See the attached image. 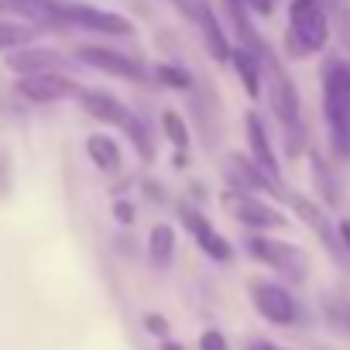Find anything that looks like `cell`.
I'll return each mask as SVG.
<instances>
[{"label":"cell","mask_w":350,"mask_h":350,"mask_svg":"<svg viewBox=\"0 0 350 350\" xmlns=\"http://www.w3.org/2000/svg\"><path fill=\"white\" fill-rule=\"evenodd\" d=\"M4 8H11L14 14L25 18L28 28L35 31H93V35H107V38H127L134 35V21H127L117 11H103L83 0H0Z\"/></svg>","instance_id":"1"},{"label":"cell","mask_w":350,"mask_h":350,"mask_svg":"<svg viewBox=\"0 0 350 350\" xmlns=\"http://www.w3.org/2000/svg\"><path fill=\"white\" fill-rule=\"evenodd\" d=\"M261 83L268 86V103L275 120L285 131V151L288 158H295L306 148V127H302V103H299V90L292 83V76L285 72L282 59L275 52H268L261 59Z\"/></svg>","instance_id":"2"},{"label":"cell","mask_w":350,"mask_h":350,"mask_svg":"<svg viewBox=\"0 0 350 350\" xmlns=\"http://www.w3.org/2000/svg\"><path fill=\"white\" fill-rule=\"evenodd\" d=\"M323 120L336 161H350V62L326 59L323 66Z\"/></svg>","instance_id":"3"},{"label":"cell","mask_w":350,"mask_h":350,"mask_svg":"<svg viewBox=\"0 0 350 350\" xmlns=\"http://www.w3.org/2000/svg\"><path fill=\"white\" fill-rule=\"evenodd\" d=\"M329 42V18L319 8V0H288V28L285 49L292 59H306L323 52Z\"/></svg>","instance_id":"4"},{"label":"cell","mask_w":350,"mask_h":350,"mask_svg":"<svg viewBox=\"0 0 350 350\" xmlns=\"http://www.w3.org/2000/svg\"><path fill=\"white\" fill-rule=\"evenodd\" d=\"M168 4L200 31L206 52H210L217 62H230V49H234V45H230V35H227V28H224V21H220V11H217L213 0H168Z\"/></svg>","instance_id":"5"},{"label":"cell","mask_w":350,"mask_h":350,"mask_svg":"<svg viewBox=\"0 0 350 350\" xmlns=\"http://www.w3.org/2000/svg\"><path fill=\"white\" fill-rule=\"evenodd\" d=\"M247 295H251V306L258 309V316L275 323V326H295L302 319V309H299L295 295L285 285L271 282V278H251Z\"/></svg>","instance_id":"6"},{"label":"cell","mask_w":350,"mask_h":350,"mask_svg":"<svg viewBox=\"0 0 350 350\" xmlns=\"http://www.w3.org/2000/svg\"><path fill=\"white\" fill-rule=\"evenodd\" d=\"M244 244H247V254H251L254 261H261V265H268V268L282 271L288 282H306L309 258H306V251H302V247L285 244V241H275V237H261V234L247 237Z\"/></svg>","instance_id":"7"},{"label":"cell","mask_w":350,"mask_h":350,"mask_svg":"<svg viewBox=\"0 0 350 350\" xmlns=\"http://www.w3.org/2000/svg\"><path fill=\"white\" fill-rule=\"evenodd\" d=\"M220 206L227 210V217H234L237 224H244L251 230H285L288 227L285 213H278L271 203H265L261 196H251V193L224 189L220 193Z\"/></svg>","instance_id":"8"},{"label":"cell","mask_w":350,"mask_h":350,"mask_svg":"<svg viewBox=\"0 0 350 350\" xmlns=\"http://www.w3.org/2000/svg\"><path fill=\"white\" fill-rule=\"evenodd\" d=\"M76 59L96 72H107V76H117V79H127V83H148L151 72L141 59L127 55V52H117V49H103V45H79L76 49Z\"/></svg>","instance_id":"9"},{"label":"cell","mask_w":350,"mask_h":350,"mask_svg":"<svg viewBox=\"0 0 350 350\" xmlns=\"http://www.w3.org/2000/svg\"><path fill=\"white\" fill-rule=\"evenodd\" d=\"M224 179L234 193H251V196H261V193H275V196H285L282 186H275L268 175L241 151H230L224 158Z\"/></svg>","instance_id":"10"},{"label":"cell","mask_w":350,"mask_h":350,"mask_svg":"<svg viewBox=\"0 0 350 350\" xmlns=\"http://www.w3.org/2000/svg\"><path fill=\"white\" fill-rule=\"evenodd\" d=\"M18 96L31 100V103H59V100H76L83 93V86L76 79H69L66 72H42V76H21L18 79Z\"/></svg>","instance_id":"11"},{"label":"cell","mask_w":350,"mask_h":350,"mask_svg":"<svg viewBox=\"0 0 350 350\" xmlns=\"http://www.w3.org/2000/svg\"><path fill=\"white\" fill-rule=\"evenodd\" d=\"M179 217H183V227L193 234V241L200 244V251L203 254H210L213 261H220V265H227L230 258H234V247H230V241L224 237V234H217V227L210 224V217H203L193 203H179Z\"/></svg>","instance_id":"12"},{"label":"cell","mask_w":350,"mask_h":350,"mask_svg":"<svg viewBox=\"0 0 350 350\" xmlns=\"http://www.w3.org/2000/svg\"><path fill=\"white\" fill-rule=\"evenodd\" d=\"M282 200H288V206L295 210V217L319 237V244L336 258V261H347V251H343V244H340V237H336V227H333V220L323 213V206H316L312 200H306V196H295V193H285Z\"/></svg>","instance_id":"13"},{"label":"cell","mask_w":350,"mask_h":350,"mask_svg":"<svg viewBox=\"0 0 350 350\" xmlns=\"http://www.w3.org/2000/svg\"><path fill=\"white\" fill-rule=\"evenodd\" d=\"M244 131H247V144H251V161L268 175L275 186H282V165L275 158V148H271V137L265 131V120L258 117V110H247L244 113ZM285 189V186H282Z\"/></svg>","instance_id":"14"},{"label":"cell","mask_w":350,"mask_h":350,"mask_svg":"<svg viewBox=\"0 0 350 350\" xmlns=\"http://www.w3.org/2000/svg\"><path fill=\"white\" fill-rule=\"evenodd\" d=\"M8 66L18 76H42V72H62L69 66V59L55 49H45V45H25V49H14L8 55Z\"/></svg>","instance_id":"15"},{"label":"cell","mask_w":350,"mask_h":350,"mask_svg":"<svg viewBox=\"0 0 350 350\" xmlns=\"http://www.w3.org/2000/svg\"><path fill=\"white\" fill-rule=\"evenodd\" d=\"M79 107L93 117V120H100V124H107V127H120L124 131V124L131 120V107H124L113 93H107V90H83L79 96Z\"/></svg>","instance_id":"16"},{"label":"cell","mask_w":350,"mask_h":350,"mask_svg":"<svg viewBox=\"0 0 350 350\" xmlns=\"http://www.w3.org/2000/svg\"><path fill=\"white\" fill-rule=\"evenodd\" d=\"M86 154L107 175H117L124 168V154H120V148H117V141L110 134H90L86 137Z\"/></svg>","instance_id":"17"},{"label":"cell","mask_w":350,"mask_h":350,"mask_svg":"<svg viewBox=\"0 0 350 350\" xmlns=\"http://www.w3.org/2000/svg\"><path fill=\"white\" fill-rule=\"evenodd\" d=\"M230 66H234V72H237L244 93H247L251 100H258V96H261V62H258L251 52H244L241 45H234V49H230Z\"/></svg>","instance_id":"18"},{"label":"cell","mask_w":350,"mask_h":350,"mask_svg":"<svg viewBox=\"0 0 350 350\" xmlns=\"http://www.w3.org/2000/svg\"><path fill=\"white\" fill-rule=\"evenodd\" d=\"M172 258H175V230L168 224H154L148 234V261H151V268L165 271L172 265Z\"/></svg>","instance_id":"19"},{"label":"cell","mask_w":350,"mask_h":350,"mask_svg":"<svg viewBox=\"0 0 350 350\" xmlns=\"http://www.w3.org/2000/svg\"><path fill=\"white\" fill-rule=\"evenodd\" d=\"M319 8L329 18V28L340 31L343 49H350V0H319Z\"/></svg>","instance_id":"20"},{"label":"cell","mask_w":350,"mask_h":350,"mask_svg":"<svg viewBox=\"0 0 350 350\" xmlns=\"http://www.w3.org/2000/svg\"><path fill=\"white\" fill-rule=\"evenodd\" d=\"M312 183H316V189H319V196H323V203L326 206H336L340 203V193H336V179H333V172L326 168V161L312 151Z\"/></svg>","instance_id":"21"},{"label":"cell","mask_w":350,"mask_h":350,"mask_svg":"<svg viewBox=\"0 0 350 350\" xmlns=\"http://www.w3.org/2000/svg\"><path fill=\"white\" fill-rule=\"evenodd\" d=\"M31 38H35V28H28L21 21H0V52L25 49V45H31Z\"/></svg>","instance_id":"22"},{"label":"cell","mask_w":350,"mask_h":350,"mask_svg":"<svg viewBox=\"0 0 350 350\" xmlns=\"http://www.w3.org/2000/svg\"><path fill=\"white\" fill-rule=\"evenodd\" d=\"M124 134L131 137V144H134V151L141 154V161H151V158H154V141H151L148 127L141 124V117L131 113V120L124 124Z\"/></svg>","instance_id":"23"},{"label":"cell","mask_w":350,"mask_h":350,"mask_svg":"<svg viewBox=\"0 0 350 350\" xmlns=\"http://www.w3.org/2000/svg\"><path fill=\"white\" fill-rule=\"evenodd\" d=\"M323 312L333 326L347 329L350 333V292H340V295H326L323 299Z\"/></svg>","instance_id":"24"},{"label":"cell","mask_w":350,"mask_h":350,"mask_svg":"<svg viewBox=\"0 0 350 350\" xmlns=\"http://www.w3.org/2000/svg\"><path fill=\"white\" fill-rule=\"evenodd\" d=\"M161 131H165V137L179 148V151L189 148V127H186V120L175 113V110H165V113H161Z\"/></svg>","instance_id":"25"},{"label":"cell","mask_w":350,"mask_h":350,"mask_svg":"<svg viewBox=\"0 0 350 350\" xmlns=\"http://www.w3.org/2000/svg\"><path fill=\"white\" fill-rule=\"evenodd\" d=\"M161 86H172V90H193V76L186 72V69H179V66H168V62H161V66H154V72H151Z\"/></svg>","instance_id":"26"},{"label":"cell","mask_w":350,"mask_h":350,"mask_svg":"<svg viewBox=\"0 0 350 350\" xmlns=\"http://www.w3.org/2000/svg\"><path fill=\"white\" fill-rule=\"evenodd\" d=\"M113 220H117L120 227H131V224L137 220L134 203H131V200H117V203H113Z\"/></svg>","instance_id":"27"},{"label":"cell","mask_w":350,"mask_h":350,"mask_svg":"<svg viewBox=\"0 0 350 350\" xmlns=\"http://www.w3.org/2000/svg\"><path fill=\"white\" fill-rule=\"evenodd\" d=\"M200 350H230V343H227V336H224L220 329H203Z\"/></svg>","instance_id":"28"},{"label":"cell","mask_w":350,"mask_h":350,"mask_svg":"<svg viewBox=\"0 0 350 350\" xmlns=\"http://www.w3.org/2000/svg\"><path fill=\"white\" fill-rule=\"evenodd\" d=\"M144 329H148L151 336H165V333H168V319L158 316V312H144Z\"/></svg>","instance_id":"29"},{"label":"cell","mask_w":350,"mask_h":350,"mask_svg":"<svg viewBox=\"0 0 350 350\" xmlns=\"http://www.w3.org/2000/svg\"><path fill=\"white\" fill-rule=\"evenodd\" d=\"M244 8H247V11H254L258 18H271V14H275V8H278V0H244Z\"/></svg>","instance_id":"30"},{"label":"cell","mask_w":350,"mask_h":350,"mask_svg":"<svg viewBox=\"0 0 350 350\" xmlns=\"http://www.w3.org/2000/svg\"><path fill=\"white\" fill-rule=\"evenodd\" d=\"M336 237H340L343 251L350 254V220H340V227H336Z\"/></svg>","instance_id":"31"},{"label":"cell","mask_w":350,"mask_h":350,"mask_svg":"<svg viewBox=\"0 0 350 350\" xmlns=\"http://www.w3.org/2000/svg\"><path fill=\"white\" fill-rule=\"evenodd\" d=\"M247 350H278V347H271V343H268V340H258V343H251V347H247Z\"/></svg>","instance_id":"32"},{"label":"cell","mask_w":350,"mask_h":350,"mask_svg":"<svg viewBox=\"0 0 350 350\" xmlns=\"http://www.w3.org/2000/svg\"><path fill=\"white\" fill-rule=\"evenodd\" d=\"M158 350H186V347H179V343H168V340H165V343H161Z\"/></svg>","instance_id":"33"}]
</instances>
